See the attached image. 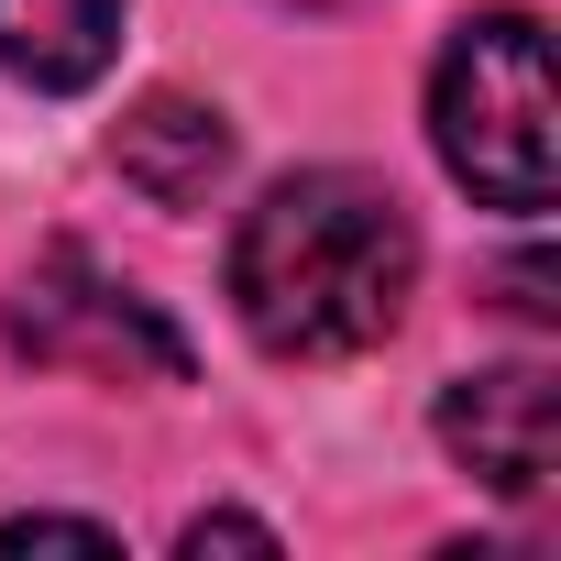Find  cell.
<instances>
[{
	"instance_id": "52a82bcc",
	"label": "cell",
	"mask_w": 561,
	"mask_h": 561,
	"mask_svg": "<svg viewBox=\"0 0 561 561\" xmlns=\"http://www.w3.org/2000/svg\"><path fill=\"white\" fill-rule=\"evenodd\" d=\"M23 539H78V550H111L100 517H0V550H23Z\"/></svg>"
},
{
	"instance_id": "5b68a950",
	"label": "cell",
	"mask_w": 561,
	"mask_h": 561,
	"mask_svg": "<svg viewBox=\"0 0 561 561\" xmlns=\"http://www.w3.org/2000/svg\"><path fill=\"white\" fill-rule=\"evenodd\" d=\"M111 165H122V187H144L154 209H209V187L231 176V122H220L209 100H187V89H154V100H133V122L111 133Z\"/></svg>"
},
{
	"instance_id": "9c48e42d",
	"label": "cell",
	"mask_w": 561,
	"mask_h": 561,
	"mask_svg": "<svg viewBox=\"0 0 561 561\" xmlns=\"http://www.w3.org/2000/svg\"><path fill=\"white\" fill-rule=\"evenodd\" d=\"M275 12H353V0H275Z\"/></svg>"
},
{
	"instance_id": "7a4b0ae2",
	"label": "cell",
	"mask_w": 561,
	"mask_h": 561,
	"mask_svg": "<svg viewBox=\"0 0 561 561\" xmlns=\"http://www.w3.org/2000/svg\"><path fill=\"white\" fill-rule=\"evenodd\" d=\"M430 144L484 209H506V220L550 209V45H539L528 12H473L440 45Z\"/></svg>"
},
{
	"instance_id": "8992f818",
	"label": "cell",
	"mask_w": 561,
	"mask_h": 561,
	"mask_svg": "<svg viewBox=\"0 0 561 561\" xmlns=\"http://www.w3.org/2000/svg\"><path fill=\"white\" fill-rule=\"evenodd\" d=\"M122 12L133 0H0V67L23 89H89L122 56Z\"/></svg>"
},
{
	"instance_id": "ba28073f",
	"label": "cell",
	"mask_w": 561,
	"mask_h": 561,
	"mask_svg": "<svg viewBox=\"0 0 561 561\" xmlns=\"http://www.w3.org/2000/svg\"><path fill=\"white\" fill-rule=\"evenodd\" d=\"M209 539H242V550H275V528H264V517H187V550H209Z\"/></svg>"
},
{
	"instance_id": "3957f363",
	"label": "cell",
	"mask_w": 561,
	"mask_h": 561,
	"mask_svg": "<svg viewBox=\"0 0 561 561\" xmlns=\"http://www.w3.org/2000/svg\"><path fill=\"white\" fill-rule=\"evenodd\" d=\"M0 331H12V353L23 364H45V375H100V386H187V342H176V320L144 298V287H122L111 264H89L78 242H56L12 298H0Z\"/></svg>"
},
{
	"instance_id": "277c9868",
	"label": "cell",
	"mask_w": 561,
	"mask_h": 561,
	"mask_svg": "<svg viewBox=\"0 0 561 561\" xmlns=\"http://www.w3.org/2000/svg\"><path fill=\"white\" fill-rule=\"evenodd\" d=\"M440 451H451L484 495H506V506L550 495V462H561L550 375H539V364H484V375H462V386L440 397Z\"/></svg>"
},
{
	"instance_id": "6da1fadb",
	"label": "cell",
	"mask_w": 561,
	"mask_h": 561,
	"mask_svg": "<svg viewBox=\"0 0 561 561\" xmlns=\"http://www.w3.org/2000/svg\"><path fill=\"white\" fill-rule=\"evenodd\" d=\"M419 287V231L375 176L309 165L287 187H264L231 231V309L275 364H342L375 353L408 320Z\"/></svg>"
}]
</instances>
